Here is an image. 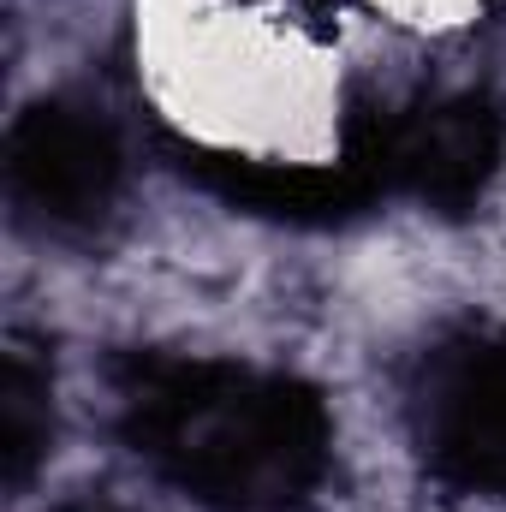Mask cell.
Masks as SVG:
<instances>
[{"label":"cell","instance_id":"6da1fadb","mask_svg":"<svg viewBox=\"0 0 506 512\" xmlns=\"http://www.w3.org/2000/svg\"><path fill=\"white\" fill-rule=\"evenodd\" d=\"M120 435L173 489L215 512L304 507L334 453L322 393L227 358L131 352L114 370Z\"/></svg>","mask_w":506,"mask_h":512},{"label":"cell","instance_id":"7a4b0ae2","mask_svg":"<svg viewBox=\"0 0 506 512\" xmlns=\"http://www.w3.org/2000/svg\"><path fill=\"white\" fill-rule=\"evenodd\" d=\"M506 161V120L495 96H447L405 114L358 108L346 120L340 167L370 191H411L441 215H471Z\"/></svg>","mask_w":506,"mask_h":512},{"label":"cell","instance_id":"3957f363","mask_svg":"<svg viewBox=\"0 0 506 512\" xmlns=\"http://www.w3.org/2000/svg\"><path fill=\"white\" fill-rule=\"evenodd\" d=\"M423 453L441 483L506 495V328L435 352L417 399Z\"/></svg>","mask_w":506,"mask_h":512},{"label":"cell","instance_id":"277c9868","mask_svg":"<svg viewBox=\"0 0 506 512\" xmlns=\"http://www.w3.org/2000/svg\"><path fill=\"white\" fill-rule=\"evenodd\" d=\"M6 185L42 227H90L120 191V137L72 102H30L6 131Z\"/></svg>","mask_w":506,"mask_h":512},{"label":"cell","instance_id":"5b68a950","mask_svg":"<svg viewBox=\"0 0 506 512\" xmlns=\"http://www.w3.org/2000/svg\"><path fill=\"white\" fill-rule=\"evenodd\" d=\"M173 167L203 185L209 197L286 221V227H334L364 215L376 197L334 161V167H298V161H262V155H233V149H203V143H173Z\"/></svg>","mask_w":506,"mask_h":512},{"label":"cell","instance_id":"8992f818","mask_svg":"<svg viewBox=\"0 0 506 512\" xmlns=\"http://www.w3.org/2000/svg\"><path fill=\"white\" fill-rule=\"evenodd\" d=\"M54 441V364L36 340L6 334L0 352V483L24 489Z\"/></svg>","mask_w":506,"mask_h":512}]
</instances>
